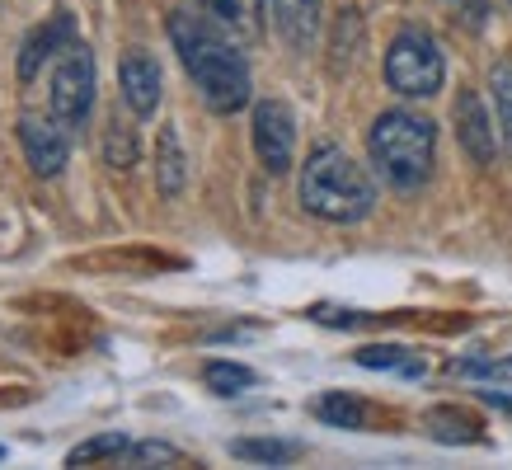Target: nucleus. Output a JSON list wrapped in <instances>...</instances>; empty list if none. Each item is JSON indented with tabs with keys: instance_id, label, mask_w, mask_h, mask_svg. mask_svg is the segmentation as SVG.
<instances>
[{
	"instance_id": "obj_1",
	"label": "nucleus",
	"mask_w": 512,
	"mask_h": 470,
	"mask_svg": "<svg viewBox=\"0 0 512 470\" xmlns=\"http://www.w3.org/2000/svg\"><path fill=\"white\" fill-rule=\"evenodd\" d=\"M170 43L184 71L198 85L202 104L212 113H240L249 104V66L231 33L217 29L207 15H170Z\"/></svg>"
},
{
	"instance_id": "obj_2",
	"label": "nucleus",
	"mask_w": 512,
	"mask_h": 470,
	"mask_svg": "<svg viewBox=\"0 0 512 470\" xmlns=\"http://www.w3.org/2000/svg\"><path fill=\"white\" fill-rule=\"evenodd\" d=\"M301 207L320 221L353 226L376 207V184L343 146H315L301 170Z\"/></svg>"
},
{
	"instance_id": "obj_3",
	"label": "nucleus",
	"mask_w": 512,
	"mask_h": 470,
	"mask_svg": "<svg viewBox=\"0 0 512 470\" xmlns=\"http://www.w3.org/2000/svg\"><path fill=\"white\" fill-rule=\"evenodd\" d=\"M367 151H372V165L381 170V179L409 193V188H423L433 174L437 127L423 113L386 109L367 132Z\"/></svg>"
},
{
	"instance_id": "obj_4",
	"label": "nucleus",
	"mask_w": 512,
	"mask_h": 470,
	"mask_svg": "<svg viewBox=\"0 0 512 470\" xmlns=\"http://www.w3.org/2000/svg\"><path fill=\"white\" fill-rule=\"evenodd\" d=\"M447 80V62H442V47L433 33L423 29H404L390 38L386 47V85L404 99H433Z\"/></svg>"
},
{
	"instance_id": "obj_5",
	"label": "nucleus",
	"mask_w": 512,
	"mask_h": 470,
	"mask_svg": "<svg viewBox=\"0 0 512 470\" xmlns=\"http://www.w3.org/2000/svg\"><path fill=\"white\" fill-rule=\"evenodd\" d=\"M47 99H52V118L76 132L85 127L94 109V52L85 43H71L52 66V85H47Z\"/></svg>"
},
{
	"instance_id": "obj_6",
	"label": "nucleus",
	"mask_w": 512,
	"mask_h": 470,
	"mask_svg": "<svg viewBox=\"0 0 512 470\" xmlns=\"http://www.w3.org/2000/svg\"><path fill=\"white\" fill-rule=\"evenodd\" d=\"M254 156H259V165H264L268 174L292 170L296 123H292V109L278 104V99H264V104L254 109Z\"/></svg>"
},
{
	"instance_id": "obj_7",
	"label": "nucleus",
	"mask_w": 512,
	"mask_h": 470,
	"mask_svg": "<svg viewBox=\"0 0 512 470\" xmlns=\"http://www.w3.org/2000/svg\"><path fill=\"white\" fill-rule=\"evenodd\" d=\"M71 43H76V19L66 15V10L47 15L43 24H38V29L24 38V52H19V80H33L38 71H43V62L62 57Z\"/></svg>"
},
{
	"instance_id": "obj_8",
	"label": "nucleus",
	"mask_w": 512,
	"mask_h": 470,
	"mask_svg": "<svg viewBox=\"0 0 512 470\" xmlns=\"http://www.w3.org/2000/svg\"><path fill=\"white\" fill-rule=\"evenodd\" d=\"M19 141H24V156H29L33 174H43V179L62 174L66 156H71V141H66V127L57 123V118H52V123L24 118V123H19Z\"/></svg>"
},
{
	"instance_id": "obj_9",
	"label": "nucleus",
	"mask_w": 512,
	"mask_h": 470,
	"mask_svg": "<svg viewBox=\"0 0 512 470\" xmlns=\"http://www.w3.org/2000/svg\"><path fill=\"white\" fill-rule=\"evenodd\" d=\"M118 80H123V99L127 109L137 113V118H151L160 104V66L151 52H141V47H132L123 57V66H118Z\"/></svg>"
},
{
	"instance_id": "obj_10",
	"label": "nucleus",
	"mask_w": 512,
	"mask_h": 470,
	"mask_svg": "<svg viewBox=\"0 0 512 470\" xmlns=\"http://www.w3.org/2000/svg\"><path fill=\"white\" fill-rule=\"evenodd\" d=\"M456 137L466 146V156L475 165H494V123H489V113H484L480 94L475 90H461L456 94Z\"/></svg>"
},
{
	"instance_id": "obj_11",
	"label": "nucleus",
	"mask_w": 512,
	"mask_h": 470,
	"mask_svg": "<svg viewBox=\"0 0 512 470\" xmlns=\"http://www.w3.org/2000/svg\"><path fill=\"white\" fill-rule=\"evenodd\" d=\"M193 5L240 43H254L264 33V0H193Z\"/></svg>"
},
{
	"instance_id": "obj_12",
	"label": "nucleus",
	"mask_w": 512,
	"mask_h": 470,
	"mask_svg": "<svg viewBox=\"0 0 512 470\" xmlns=\"http://www.w3.org/2000/svg\"><path fill=\"white\" fill-rule=\"evenodd\" d=\"M320 5L325 0H273V24L287 38V47L296 52H311L320 38Z\"/></svg>"
},
{
	"instance_id": "obj_13",
	"label": "nucleus",
	"mask_w": 512,
	"mask_h": 470,
	"mask_svg": "<svg viewBox=\"0 0 512 470\" xmlns=\"http://www.w3.org/2000/svg\"><path fill=\"white\" fill-rule=\"evenodd\" d=\"M188 184V156L179 146V132L174 127H160V141H156V188L165 198H179Z\"/></svg>"
},
{
	"instance_id": "obj_14",
	"label": "nucleus",
	"mask_w": 512,
	"mask_h": 470,
	"mask_svg": "<svg viewBox=\"0 0 512 470\" xmlns=\"http://www.w3.org/2000/svg\"><path fill=\"white\" fill-rule=\"evenodd\" d=\"M357 367H372V372H400V376H428V358L414 353V348L400 344H372V348H357Z\"/></svg>"
},
{
	"instance_id": "obj_15",
	"label": "nucleus",
	"mask_w": 512,
	"mask_h": 470,
	"mask_svg": "<svg viewBox=\"0 0 512 470\" xmlns=\"http://www.w3.org/2000/svg\"><path fill=\"white\" fill-rule=\"evenodd\" d=\"M311 409H315V419H325L329 428H367V414H372V409L348 391H325Z\"/></svg>"
},
{
	"instance_id": "obj_16",
	"label": "nucleus",
	"mask_w": 512,
	"mask_h": 470,
	"mask_svg": "<svg viewBox=\"0 0 512 470\" xmlns=\"http://www.w3.org/2000/svg\"><path fill=\"white\" fill-rule=\"evenodd\" d=\"M428 433H433L437 442H480V419H470L466 409H451V405H437L428 409Z\"/></svg>"
},
{
	"instance_id": "obj_17",
	"label": "nucleus",
	"mask_w": 512,
	"mask_h": 470,
	"mask_svg": "<svg viewBox=\"0 0 512 470\" xmlns=\"http://www.w3.org/2000/svg\"><path fill=\"white\" fill-rule=\"evenodd\" d=\"M231 456L240 461H264V466H287L301 456V442H278V438H240L231 442Z\"/></svg>"
},
{
	"instance_id": "obj_18",
	"label": "nucleus",
	"mask_w": 512,
	"mask_h": 470,
	"mask_svg": "<svg viewBox=\"0 0 512 470\" xmlns=\"http://www.w3.org/2000/svg\"><path fill=\"white\" fill-rule=\"evenodd\" d=\"M202 381H207V391H217V395H240V391H249L259 376L249 372V367H240V362H207V367H202Z\"/></svg>"
},
{
	"instance_id": "obj_19",
	"label": "nucleus",
	"mask_w": 512,
	"mask_h": 470,
	"mask_svg": "<svg viewBox=\"0 0 512 470\" xmlns=\"http://www.w3.org/2000/svg\"><path fill=\"white\" fill-rule=\"evenodd\" d=\"M127 447H132V442H127L123 433H99V438L80 442L76 452L66 456V466H94V461H118V456H127Z\"/></svg>"
},
{
	"instance_id": "obj_20",
	"label": "nucleus",
	"mask_w": 512,
	"mask_h": 470,
	"mask_svg": "<svg viewBox=\"0 0 512 470\" xmlns=\"http://www.w3.org/2000/svg\"><path fill=\"white\" fill-rule=\"evenodd\" d=\"M489 90H494V109H498V127H503V146H508V156H512V62H498L494 66Z\"/></svg>"
},
{
	"instance_id": "obj_21",
	"label": "nucleus",
	"mask_w": 512,
	"mask_h": 470,
	"mask_svg": "<svg viewBox=\"0 0 512 470\" xmlns=\"http://www.w3.org/2000/svg\"><path fill=\"white\" fill-rule=\"evenodd\" d=\"M104 160L113 170H132L137 165V132L127 123H118V118L109 123V137H104Z\"/></svg>"
},
{
	"instance_id": "obj_22",
	"label": "nucleus",
	"mask_w": 512,
	"mask_h": 470,
	"mask_svg": "<svg viewBox=\"0 0 512 470\" xmlns=\"http://www.w3.org/2000/svg\"><path fill=\"white\" fill-rule=\"evenodd\" d=\"M353 29H362V19H357V10H343L339 29H334V71H343L357 57V38L362 33H353Z\"/></svg>"
},
{
	"instance_id": "obj_23",
	"label": "nucleus",
	"mask_w": 512,
	"mask_h": 470,
	"mask_svg": "<svg viewBox=\"0 0 512 470\" xmlns=\"http://www.w3.org/2000/svg\"><path fill=\"white\" fill-rule=\"evenodd\" d=\"M127 456H132V461H141V466H156V461L179 466V461H184V452H179V447H170V442H137V447H127Z\"/></svg>"
},
{
	"instance_id": "obj_24",
	"label": "nucleus",
	"mask_w": 512,
	"mask_h": 470,
	"mask_svg": "<svg viewBox=\"0 0 512 470\" xmlns=\"http://www.w3.org/2000/svg\"><path fill=\"white\" fill-rule=\"evenodd\" d=\"M311 320H315V325L353 329V325H367L372 315H367V311H348V306H311Z\"/></svg>"
},
{
	"instance_id": "obj_25",
	"label": "nucleus",
	"mask_w": 512,
	"mask_h": 470,
	"mask_svg": "<svg viewBox=\"0 0 512 470\" xmlns=\"http://www.w3.org/2000/svg\"><path fill=\"white\" fill-rule=\"evenodd\" d=\"M447 5L466 19V24H484V15H489V0H447Z\"/></svg>"
},
{
	"instance_id": "obj_26",
	"label": "nucleus",
	"mask_w": 512,
	"mask_h": 470,
	"mask_svg": "<svg viewBox=\"0 0 512 470\" xmlns=\"http://www.w3.org/2000/svg\"><path fill=\"white\" fill-rule=\"evenodd\" d=\"M480 400L484 405H494V409H503V414H512V391H480Z\"/></svg>"
},
{
	"instance_id": "obj_27",
	"label": "nucleus",
	"mask_w": 512,
	"mask_h": 470,
	"mask_svg": "<svg viewBox=\"0 0 512 470\" xmlns=\"http://www.w3.org/2000/svg\"><path fill=\"white\" fill-rule=\"evenodd\" d=\"M0 456H5V447H0Z\"/></svg>"
}]
</instances>
